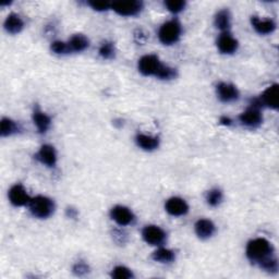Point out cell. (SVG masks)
I'll use <instances>...</instances> for the list:
<instances>
[{
  "mask_svg": "<svg viewBox=\"0 0 279 279\" xmlns=\"http://www.w3.org/2000/svg\"><path fill=\"white\" fill-rule=\"evenodd\" d=\"M247 256L250 261L259 264L261 268L269 273H275L278 269L273 245L266 239L258 238L250 241L247 246Z\"/></svg>",
  "mask_w": 279,
  "mask_h": 279,
  "instance_id": "obj_1",
  "label": "cell"
},
{
  "mask_svg": "<svg viewBox=\"0 0 279 279\" xmlns=\"http://www.w3.org/2000/svg\"><path fill=\"white\" fill-rule=\"evenodd\" d=\"M30 211L32 214L38 218H48L55 211V204L49 197L39 195L35 196L34 199H31L30 203Z\"/></svg>",
  "mask_w": 279,
  "mask_h": 279,
  "instance_id": "obj_2",
  "label": "cell"
},
{
  "mask_svg": "<svg viewBox=\"0 0 279 279\" xmlns=\"http://www.w3.org/2000/svg\"><path fill=\"white\" fill-rule=\"evenodd\" d=\"M181 35V25L177 20L167 21L160 26L158 32L159 41L164 45H172L177 43Z\"/></svg>",
  "mask_w": 279,
  "mask_h": 279,
  "instance_id": "obj_3",
  "label": "cell"
},
{
  "mask_svg": "<svg viewBox=\"0 0 279 279\" xmlns=\"http://www.w3.org/2000/svg\"><path fill=\"white\" fill-rule=\"evenodd\" d=\"M163 65L156 55H145L138 60L137 67L143 76L157 77Z\"/></svg>",
  "mask_w": 279,
  "mask_h": 279,
  "instance_id": "obj_4",
  "label": "cell"
},
{
  "mask_svg": "<svg viewBox=\"0 0 279 279\" xmlns=\"http://www.w3.org/2000/svg\"><path fill=\"white\" fill-rule=\"evenodd\" d=\"M143 8V4L137 0H127V2H115L112 4V9L122 17H132L136 16L141 12Z\"/></svg>",
  "mask_w": 279,
  "mask_h": 279,
  "instance_id": "obj_5",
  "label": "cell"
},
{
  "mask_svg": "<svg viewBox=\"0 0 279 279\" xmlns=\"http://www.w3.org/2000/svg\"><path fill=\"white\" fill-rule=\"evenodd\" d=\"M142 237L146 243L151 246H159L165 241L166 233L160 227L150 225L143 229Z\"/></svg>",
  "mask_w": 279,
  "mask_h": 279,
  "instance_id": "obj_6",
  "label": "cell"
},
{
  "mask_svg": "<svg viewBox=\"0 0 279 279\" xmlns=\"http://www.w3.org/2000/svg\"><path fill=\"white\" fill-rule=\"evenodd\" d=\"M239 120L246 127L255 128L259 127L262 123L263 116L261 114L260 108L251 106L239 116Z\"/></svg>",
  "mask_w": 279,
  "mask_h": 279,
  "instance_id": "obj_7",
  "label": "cell"
},
{
  "mask_svg": "<svg viewBox=\"0 0 279 279\" xmlns=\"http://www.w3.org/2000/svg\"><path fill=\"white\" fill-rule=\"evenodd\" d=\"M110 216H112L113 220H115L120 226L130 225L134 220L133 213L128 207L121 206V205H117V206L113 207L112 212H110Z\"/></svg>",
  "mask_w": 279,
  "mask_h": 279,
  "instance_id": "obj_8",
  "label": "cell"
},
{
  "mask_svg": "<svg viewBox=\"0 0 279 279\" xmlns=\"http://www.w3.org/2000/svg\"><path fill=\"white\" fill-rule=\"evenodd\" d=\"M238 41L228 32H224L217 40V48L222 54H233L238 49Z\"/></svg>",
  "mask_w": 279,
  "mask_h": 279,
  "instance_id": "obj_9",
  "label": "cell"
},
{
  "mask_svg": "<svg viewBox=\"0 0 279 279\" xmlns=\"http://www.w3.org/2000/svg\"><path fill=\"white\" fill-rule=\"evenodd\" d=\"M165 208L168 214H170L175 217L183 216L189 212V206L187 202L181 199V197H171V199L166 202Z\"/></svg>",
  "mask_w": 279,
  "mask_h": 279,
  "instance_id": "obj_10",
  "label": "cell"
},
{
  "mask_svg": "<svg viewBox=\"0 0 279 279\" xmlns=\"http://www.w3.org/2000/svg\"><path fill=\"white\" fill-rule=\"evenodd\" d=\"M216 91L219 99L224 102H230L239 98V91L233 84L222 82L217 84Z\"/></svg>",
  "mask_w": 279,
  "mask_h": 279,
  "instance_id": "obj_11",
  "label": "cell"
},
{
  "mask_svg": "<svg viewBox=\"0 0 279 279\" xmlns=\"http://www.w3.org/2000/svg\"><path fill=\"white\" fill-rule=\"evenodd\" d=\"M9 200L11 204L14 206H24V205L28 204L31 201L30 196H28L26 190L23 186L16 185L13 186L9 191Z\"/></svg>",
  "mask_w": 279,
  "mask_h": 279,
  "instance_id": "obj_12",
  "label": "cell"
},
{
  "mask_svg": "<svg viewBox=\"0 0 279 279\" xmlns=\"http://www.w3.org/2000/svg\"><path fill=\"white\" fill-rule=\"evenodd\" d=\"M36 158L40 160L42 164L48 167H54L57 163V153L54 146L45 144L43 145L41 150L36 154Z\"/></svg>",
  "mask_w": 279,
  "mask_h": 279,
  "instance_id": "obj_13",
  "label": "cell"
},
{
  "mask_svg": "<svg viewBox=\"0 0 279 279\" xmlns=\"http://www.w3.org/2000/svg\"><path fill=\"white\" fill-rule=\"evenodd\" d=\"M260 100L263 106H267L271 109H278V85L273 84L264 91Z\"/></svg>",
  "mask_w": 279,
  "mask_h": 279,
  "instance_id": "obj_14",
  "label": "cell"
},
{
  "mask_svg": "<svg viewBox=\"0 0 279 279\" xmlns=\"http://www.w3.org/2000/svg\"><path fill=\"white\" fill-rule=\"evenodd\" d=\"M33 121L40 133H46L51 124L50 117L42 112L39 107H36L33 112Z\"/></svg>",
  "mask_w": 279,
  "mask_h": 279,
  "instance_id": "obj_15",
  "label": "cell"
},
{
  "mask_svg": "<svg viewBox=\"0 0 279 279\" xmlns=\"http://www.w3.org/2000/svg\"><path fill=\"white\" fill-rule=\"evenodd\" d=\"M215 225L208 219H200L195 224V232L201 239H208L215 232Z\"/></svg>",
  "mask_w": 279,
  "mask_h": 279,
  "instance_id": "obj_16",
  "label": "cell"
},
{
  "mask_svg": "<svg viewBox=\"0 0 279 279\" xmlns=\"http://www.w3.org/2000/svg\"><path fill=\"white\" fill-rule=\"evenodd\" d=\"M251 23L254 27V30L259 34L266 35L270 34L275 31L276 24L273 20H261L258 17H252L251 18Z\"/></svg>",
  "mask_w": 279,
  "mask_h": 279,
  "instance_id": "obj_17",
  "label": "cell"
},
{
  "mask_svg": "<svg viewBox=\"0 0 279 279\" xmlns=\"http://www.w3.org/2000/svg\"><path fill=\"white\" fill-rule=\"evenodd\" d=\"M23 27H24L23 20H22L16 13L9 14L5 21L6 31L10 34H18L23 30Z\"/></svg>",
  "mask_w": 279,
  "mask_h": 279,
  "instance_id": "obj_18",
  "label": "cell"
},
{
  "mask_svg": "<svg viewBox=\"0 0 279 279\" xmlns=\"http://www.w3.org/2000/svg\"><path fill=\"white\" fill-rule=\"evenodd\" d=\"M136 144L144 151H154L158 148L159 140L158 137L146 135V134H137L135 137Z\"/></svg>",
  "mask_w": 279,
  "mask_h": 279,
  "instance_id": "obj_19",
  "label": "cell"
},
{
  "mask_svg": "<svg viewBox=\"0 0 279 279\" xmlns=\"http://www.w3.org/2000/svg\"><path fill=\"white\" fill-rule=\"evenodd\" d=\"M68 46L70 51H83L90 46V41L83 34H76L68 42Z\"/></svg>",
  "mask_w": 279,
  "mask_h": 279,
  "instance_id": "obj_20",
  "label": "cell"
},
{
  "mask_svg": "<svg viewBox=\"0 0 279 279\" xmlns=\"http://www.w3.org/2000/svg\"><path fill=\"white\" fill-rule=\"evenodd\" d=\"M231 18L228 10L219 11L215 17V25L222 31H227L230 27Z\"/></svg>",
  "mask_w": 279,
  "mask_h": 279,
  "instance_id": "obj_21",
  "label": "cell"
},
{
  "mask_svg": "<svg viewBox=\"0 0 279 279\" xmlns=\"http://www.w3.org/2000/svg\"><path fill=\"white\" fill-rule=\"evenodd\" d=\"M152 258L154 261L159 263H170L175 260V253L169 249L160 248L153 253Z\"/></svg>",
  "mask_w": 279,
  "mask_h": 279,
  "instance_id": "obj_22",
  "label": "cell"
},
{
  "mask_svg": "<svg viewBox=\"0 0 279 279\" xmlns=\"http://www.w3.org/2000/svg\"><path fill=\"white\" fill-rule=\"evenodd\" d=\"M19 131V126L17 122L9 118H4L2 120V127H0V133L3 136H9L14 133H17Z\"/></svg>",
  "mask_w": 279,
  "mask_h": 279,
  "instance_id": "obj_23",
  "label": "cell"
},
{
  "mask_svg": "<svg viewBox=\"0 0 279 279\" xmlns=\"http://www.w3.org/2000/svg\"><path fill=\"white\" fill-rule=\"evenodd\" d=\"M206 201H207L208 205H211V206H213V207L218 206V205L223 201L222 191H220L219 189H213V190L208 191L206 194Z\"/></svg>",
  "mask_w": 279,
  "mask_h": 279,
  "instance_id": "obj_24",
  "label": "cell"
},
{
  "mask_svg": "<svg viewBox=\"0 0 279 279\" xmlns=\"http://www.w3.org/2000/svg\"><path fill=\"white\" fill-rule=\"evenodd\" d=\"M115 45L112 42H104L99 47V55L104 59H113L115 57Z\"/></svg>",
  "mask_w": 279,
  "mask_h": 279,
  "instance_id": "obj_25",
  "label": "cell"
},
{
  "mask_svg": "<svg viewBox=\"0 0 279 279\" xmlns=\"http://www.w3.org/2000/svg\"><path fill=\"white\" fill-rule=\"evenodd\" d=\"M112 277L116 279H129L133 277V274L126 266H116L112 271Z\"/></svg>",
  "mask_w": 279,
  "mask_h": 279,
  "instance_id": "obj_26",
  "label": "cell"
},
{
  "mask_svg": "<svg viewBox=\"0 0 279 279\" xmlns=\"http://www.w3.org/2000/svg\"><path fill=\"white\" fill-rule=\"evenodd\" d=\"M165 6L170 12L179 13L185 9L186 2H182V0H168V2H165Z\"/></svg>",
  "mask_w": 279,
  "mask_h": 279,
  "instance_id": "obj_27",
  "label": "cell"
},
{
  "mask_svg": "<svg viewBox=\"0 0 279 279\" xmlns=\"http://www.w3.org/2000/svg\"><path fill=\"white\" fill-rule=\"evenodd\" d=\"M51 50H53L55 54H58V55H63V54L70 53L68 43H63L61 41H56L51 44Z\"/></svg>",
  "mask_w": 279,
  "mask_h": 279,
  "instance_id": "obj_28",
  "label": "cell"
},
{
  "mask_svg": "<svg viewBox=\"0 0 279 279\" xmlns=\"http://www.w3.org/2000/svg\"><path fill=\"white\" fill-rule=\"evenodd\" d=\"M89 5L96 11H106L112 8V4L105 2H90Z\"/></svg>",
  "mask_w": 279,
  "mask_h": 279,
  "instance_id": "obj_29",
  "label": "cell"
},
{
  "mask_svg": "<svg viewBox=\"0 0 279 279\" xmlns=\"http://www.w3.org/2000/svg\"><path fill=\"white\" fill-rule=\"evenodd\" d=\"M73 273L77 274L78 276L85 275L86 273H89V266H87L83 262H79L75 266H73Z\"/></svg>",
  "mask_w": 279,
  "mask_h": 279,
  "instance_id": "obj_30",
  "label": "cell"
},
{
  "mask_svg": "<svg viewBox=\"0 0 279 279\" xmlns=\"http://www.w3.org/2000/svg\"><path fill=\"white\" fill-rule=\"evenodd\" d=\"M231 122V119L228 118V117H222V118H220V123L224 124V126H230Z\"/></svg>",
  "mask_w": 279,
  "mask_h": 279,
  "instance_id": "obj_31",
  "label": "cell"
}]
</instances>
